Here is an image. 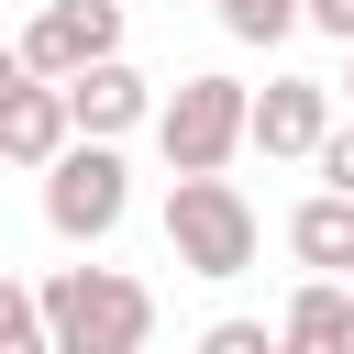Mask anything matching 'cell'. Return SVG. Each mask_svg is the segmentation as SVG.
Returning a JSON list of instances; mask_svg holds the SVG:
<instances>
[{
    "instance_id": "7",
    "label": "cell",
    "mask_w": 354,
    "mask_h": 354,
    "mask_svg": "<svg viewBox=\"0 0 354 354\" xmlns=\"http://www.w3.org/2000/svg\"><path fill=\"white\" fill-rule=\"evenodd\" d=\"M66 122H77V144H122L133 122H155V77H144L133 55L77 66V77H66Z\"/></svg>"
},
{
    "instance_id": "9",
    "label": "cell",
    "mask_w": 354,
    "mask_h": 354,
    "mask_svg": "<svg viewBox=\"0 0 354 354\" xmlns=\"http://www.w3.org/2000/svg\"><path fill=\"white\" fill-rule=\"evenodd\" d=\"M277 354H354V288L343 277H310L277 321Z\"/></svg>"
},
{
    "instance_id": "17",
    "label": "cell",
    "mask_w": 354,
    "mask_h": 354,
    "mask_svg": "<svg viewBox=\"0 0 354 354\" xmlns=\"http://www.w3.org/2000/svg\"><path fill=\"white\" fill-rule=\"evenodd\" d=\"M343 288H354V277H343Z\"/></svg>"
},
{
    "instance_id": "14",
    "label": "cell",
    "mask_w": 354,
    "mask_h": 354,
    "mask_svg": "<svg viewBox=\"0 0 354 354\" xmlns=\"http://www.w3.org/2000/svg\"><path fill=\"white\" fill-rule=\"evenodd\" d=\"M310 166H321V188H332V199H354V122H332V144H321Z\"/></svg>"
},
{
    "instance_id": "18",
    "label": "cell",
    "mask_w": 354,
    "mask_h": 354,
    "mask_svg": "<svg viewBox=\"0 0 354 354\" xmlns=\"http://www.w3.org/2000/svg\"><path fill=\"white\" fill-rule=\"evenodd\" d=\"M343 88H354V77H343Z\"/></svg>"
},
{
    "instance_id": "16",
    "label": "cell",
    "mask_w": 354,
    "mask_h": 354,
    "mask_svg": "<svg viewBox=\"0 0 354 354\" xmlns=\"http://www.w3.org/2000/svg\"><path fill=\"white\" fill-rule=\"evenodd\" d=\"M33 88V66H22V44H0V100H22Z\"/></svg>"
},
{
    "instance_id": "15",
    "label": "cell",
    "mask_w": 354,
    "mask_h": 354,
    "mask_svg": "<svg viewBox=\"0 0 354 354\" xmlns=\"http://www.w3.org/2000/svg\"><path fill=\"white\" fill-rule=\"evenodd\" d=\"M310 22H321L332 44H354V0H310Z\"/></svg>"
},
{
    "instance_id": "11",
    "label": "cell",
    "mask_w": 354,
    "mask_h": 354,
    "mask_svg": "<svg viewBox=\"0 0 354 354\" xmlns=\"http://www.w3.org/2000/svg\"><path fill=\"white\" fill-rule=\"evenodd\" d=\"M210 11H221V33H232V44H277V33H299V22H310V0H210Z\"/></svg>"
},
{
    "instance_id": "10",
    "label": "cell",
    "mask_w": 354,
    "mask_h": 354,
    "mask_svg": "<svg viewBox=\"0 0 354 354\" xmlns=\"http://www.w3.org/2000/svg\"><path fill=\"white\" fill-rule=\"evenodd\" d=\"M288 254H299L310 277H354V199L310 188V199L288 210Z\"/></svg>"
},
{
    "instance_id": "8",
    "label": "cell",
    "mask_w": 354,
    "mask_h": 354,
    "mask_svg": "<svg viewBox=\"0 0 354 354\" xmlns=\"http://www.w3.org/2000/svg\"><path fill=\"white\" fill-rule=\"evenodd\" d=\"M66 144H77V122H66V88H44V77H33L22 100H0V166H33V177H44Z\"/></svg>"
},
{
    "instance_id": "12",
    "label": "cell",
    "mask_w": 354,
    "mask_h": 354,
    "mask_svg": "<svg viewBox=\"0 0 354 354\" xmlns=\"http://www.w3.org/2000/svg\"><path fill=\"white\" fill-rule=\"evenodd\" d=\"M0 354H55V343H44V299H33L11 266H0Z\"/></svg>"
},
{
    "instance_id": "1",
    "label": "cell",
    "mask_w": 354,
    "mask_h": 354,
    "mask_svg": "<svg viewBox=\"0 0 354 354\" xmlns=\"http://www.w3.org/2000/svg\"><path fill=\"white\" fill-rule=\"evenodd\" d=\"M33 299L55 354H155V288L122 266H55Z\"/></svg>"
},
{
    "instance_id": "6",
    "label": "cell",
    "mask_w": 354,
    "mask_h": 354,
    "mask_svg": "<svg viewBox=\"0 0 354 354\" xmlns=\"http://www.w3.org/2000/svg\"><path fill=\"white\" fill-rule=\"evenodd\" d=\"M243 144H254V155H288V166H310V155L332 144V88H321V77H266V88H254V122H243Z\"/></svg>"
},
{
    "instance_id": "4",
    "label": "cell",
    "mask_w": 354,
    "mask_h": 354,
    "mask_svg": "<svg viewBox=\"0 0 354 354\" xmlns=\"http://www.w3.org/2000/svg\"><path fill=\"white\" fill-rule=\"evenodd\" d=\"M122 210H133V166H122V144H66L55 166H44V232L55 243H111L122 232Z\"/></svg>"
},
{
    "instance_id": "2",
    "label": "cell",
    "mask_w": 354,
    "mask_h": 354,
    "mask_svg": "<svg viewBox=\"0 0 354 354\" xmlns=\"http://www.w3.org/2000/svg\"><path fill=\"white\" fill-rule=\"evenodd\" d=\"M243 122H254V88L243 77H177L155 100V144H166V177H221L243 155Z\"/></svg>"
},
{
    "instance_id": "13",
    "label": "cell",
    "mask_w": 354,
    "mask_h": 354,
    "mask_svg": "<svg viewBox=\"0 0 354 354\" xmlns=\"http://www.w3.org/2000/svg\"><path fill=\"white\" fill-rule=\"evenodd\" d=\"M188 354H277V332H266V321H210Z\"/></svg>"
},
{
    "instance_id": "5",
    "label": "cell",
    "mask_w": 354,
    "mask_h": 354,
    "mask_svg": "<svg viewBox=\"0 0 354 354\" xmlns=\"http://www.w3.org/2000/svg\"><path fill=\"white\" fill-rule=\"evenodd\" d=\"M111 55H122V0H44L22 33V66L44 88H66L77 66H111Z\"/></svg>"
},
{
    "instance_id": "3",
    "label": "cell",
    "mask_w": 354,
    "mask_h": 354,
    "mask_svg": "<svg viewBox=\"0 0 354 354\" xmlns=\"http://www.w3.org/2000/svg\"><path fill=\"white\" fill-rule=\"evenodd\" d=\"M166 254L188 277H243L254 266V199L232 177H166Z\"/></svg>"
}]
</instances>
